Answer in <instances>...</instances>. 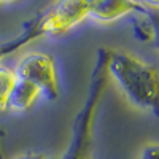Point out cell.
I'll return each mask as SVG.
<instances>
[{"mask_svg": "<svg viewBox=\"0 0 159 159\" xmlns=\"http://www.w3.org/2000/svg\"><path fill=\"white\" fill-rule=\"evenodd\" d=\"M107 72L129 100L143 110L157 111V70L126 51L107 54Z\"/></svg>", "mask_w": 159, "mask_h": 159, "instance_id": "6da1fadb", "label": "cell"}, {"mask_svg": "<svg viewBox=\"0 0 159 159\" xmlns=\"http://www.w3.org/2000/svg\"><path fill=\"white\" fill-rule=\"evenodd\" d=\"M107 54L108 49L99 51L97 62L91 78L88 100L84 107L76 115L70 147L61 159H89L91 143H92V121H94L96 110L99 107V102L103 96L105 86H107V81L110 78L107 72Z\"/></svg>", "mask_w": 159, "mask_h": 159, "instance_id": "7a4b0ae2", "label": "cell"}, {"mask_svg": "<svg viewBox=\"0 0 159 159\" xmlns=\"http://www.w3.org/2000/svg\"><path fill=\"white\" fill-rule=\"evenodd\" d=\"M16 76L34 84L49 100L59 97L56 64L46 52H27L24 54L15 70Z\"/></svg>", "mask_w": 159, "mask_h": 159, "instance_id": "3957f363", "label": "cell"}, {"mask_svg": "<svg viewBox=\"0 0 159 159\" xmlns=\"http://www.w3.org/2000/svg\"><path fill=\"white\" fill-rule=\"evenodd\" d=\"M89 18V2H61L42 13L45 34L59 37Z\"/></svg>", "mask_w": 159, "mask_h": 159, "instance_id": "277c9868", "label": "cell"}, {"mask_svg": "<svg viewBox=\"0 0 159 159\" xmlns=\"http://www.w3.org/2000/svg\"><path fill=\"white\" fill-rule=\"evenodd\" d=\"M157 3H137V2H89V18L97 22H113L129 13H143L148 16L150 8Z\"/></svg>", "mask_w": 159, "mask_h": 159, "instance_id": "5b68a950", "label": "cell"}, {"mask_svg": "<svg viewBox=\"0 0 159 159\" xmlns=\"http://www.w3.org/2000/svg\"><path fill=\"white\" fill-rule=\"evenodd\" d=\"M43 35H46V34H45V27H43V22H42V15H37L34 19H30L24 25V30L19 37L10 40L8 43H0V61L5 56L24 48L25 45H29L30 42H34V40L43 37Z\"/></svg>", "mask_w": 159, "mask_h": 159, "instance_id": "8992f818", "label": "cell"}, {"mask_svg": "<svg viewBox=\"0 0 159 159\" xmlns=\"http://www.w3.org/2000/svg\"><path fill=\"white\" fill-rule=\"evenodd\" d=\"M40 94L42 92L34 84L16 76V83L13 86V91L8 99V108L13 111H25L37 102Z\"/></svg>", "mask_w": 159, "mask_h": 159, "instance_id": "52a82bcc", "label": "cell"}, {"mask_svg": "<svg viewBox=\"0 0 159 159\" xmlns=\"http://www.w3.org/2000/svg\"><path fill=\"white\" fill-rule=\"evenodd\" d=\"M16 83L15 70H10L3 65H0V115L8 110V99Z\"/></svg>", "mask_w": 159, "mask_h": 159, "instance_id": "ba28073f", "label": "cell"}, {"mask_svg": "<svg viewBox=\"0 0 159 159\" xmlns=\"http://www.w3.org/2000/svg\"><path fill=\"white\" fill-rule=\"evenodd\" d=\"M142 159H157V147L156 145H150V147L143 151Z\"/></svg>", "mask_w": 159, "mask_h": 159, "instance_id": "9c48e42d", "label": "cell"}, {"mask_svg": "<svg viewBox=\"0 0 159 159\" xmlns=\"http://www.w3.org/2000/svg\"><path fill=\"white\" fill-rule=\"evenodd\" d=\"M16 159H46V157H45V154H40V153H25Z\"/></svg>", "mask_w": 159, "mask_h": 159, "instance_id": "30bf717a", "label": "cell"}]
</instances>
